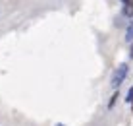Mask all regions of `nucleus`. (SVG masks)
I'll return each mask as SVG.
<instances>
[{
	"mask_svg": "<svg viewBox=\"0 0 133 126\" xmlns=\"http://www.w3.org/2000/svg\"><path fill=\"white\" fill-rule=\"evenodd\" d=\"M125 76H127V64H122L112 76V87H120L122 82L125 80Z\"/></svg>",
	"mask_w": 133,
	"mask_h": 126,
	"instance_id": "obj_1",
	"label": "nucleus"
},
{
	"mask_svg": "<svg viewBox=\"0 0 133 126\" xmlns=\"http://www.w3.org/2000/svg\"><path fill=\"white\" fill-rule=\"evenodd\" d=\"M122 14H123L125 18H129V20H133V2L125 4V6H123V10H122Z\"/></svg>",
	"mask_w": 133,
	"mask_h": 126,
	"instance_id": "obj_2",
	"label": "nucleus"
},
{
	"mask_svg": "<svg viewBox=\"0 0 133 126\" xmlns=\"http://www.w3.org/2000/svg\"><path fill=\"white\" fill-rule=\"evenodd\" d=\"M125 41H127V43H131V41H133V21L129 23V25H127V31H125Z\"/></svg>",
	"mask_w": 133,
	"mask_h": 126,
	"instance_id": "obj_3",
	"label": "nucleus"
},
{
	"mask_svg": "<svg viewBox=\"0 0 133 126\" xmlns=\"http://www.w3.org/2000/svg\"><path fill=\"white\" fill-rule=\"evenodd\" d=\"M125 101H127V103H133V87H131L129 91H127V97H125Z\"/></svg>",
	"mask_w": 133,
	"mask_h": 126,
	"instance_id": "obj_4",
	"label": "nucleus"
},
{
	"mask_svg": "<svg viewBox=\"0 0 133 126\" xmlns=\"http://www.w3.org/2000/svg\"><path fill=\"white\" fill-rule=\"evenodd\" d=\"M116 99H118V93H114V95H112V99H110V103H108V107H110V109L114 107V103H116Z\"/></svg>",
	"mask_w": 133,
	"mask_h": 126,
	"instance_id": "obj_5",
	"label": "nucleus"
},
{
	"mask_svg": "<svg viewBox=\"0 0 133 126\" xmlns=\"http://www.w3.org/2000/svg\"><path fill=\"white\" fill-rule=\"evenodd\" d=\"M129 56L133 58V45H131V50H129Z\"/></svg>",
	"mask_w": 133,
	"mask_h": 126,
	"instance_id": "obj_6",
	"label": "nucleus"
},
{
	"mask_svg": "<svg viewBox=\"0 0 133 126\" xmlns=\"http://www.w3.org/2000/svg\"><path fill=\"white\" fill-rule=\"evenodd\" d=\"M122 2H123V4H129V2H133V0H122Z\"/></svg>",
	"mask_w": 133,
	"mask_h": 126,
	"instance_id": "obj_7",
	"label": "nucleus"
},
{
	"mask_svg": "<svg viewBox=\"0 0 133 126\" xmlns=\"http://www.w3.org/2000/svg\"><path fill=\"white\" fill-rule=\"evenodd\" d=\"M58 126H64V124H58Z\"/></svg>",
	"mask_w": 133,
	"mask_h": 126,
	"instance_id": "obj_8",
	"label": "nucleus"
}]
</instances>
